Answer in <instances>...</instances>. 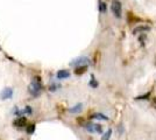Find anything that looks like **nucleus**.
<instances>
[{
  "label": "nucleus",
  "instance_id": "4",
  "mask_svg": "<svg viewBox=\"0 0 156 140\" xmlns=\"http://www.w3.org/2000/svg\"><path fill=\"white\" fill-rule=\"evenodd\" d=\"M13 93H14V89L13 88H5L1 92H0V99L1 100H7V99H11L13 97Z\"/></svg>",
  "mask_w": 156,
  "mask_h": 140
},
{
  "label": "nucleus",
  "instance_id": "10",
  "mask_svg": "<svg viewBox=\"0 0 156 140\" xmlns=\"http://www.w3.org/2000/svg\"><path fill=\"white\" fill-rule=\"evenodd\" d=\"M91 119H101V120H108V117L107 116H105L103 113H94L92 114L91 117H90Z\"/></svg>",
  "mask_w": 156,
  "mask_h": 140
},
{
  "label": "nucleus",
  "instance_id": "13",
  "mask_svg": "<svg viewBox=\"0 0 156 140\" xmlns=\"http://www.w3.org/2000/svg\"><path fill=\"white\" fill-rule=\"evenodd\" d=\"M59 88H61V85L59 84H57V83H52L51 85L49 87V91H51V92H55V91H57Z\"/></svg>",
  "mask_w": 156,
  "mask_h": 140
},
{
  "label": "nucleus",
  "instance_id": "17",
  "mask_svg": "<svg viewBox=\"0 0 156 140\" xmlns=\"http://www.w3.org/2000/svg\"><path fill=\"white\" fill-rule=\"evenodd\" d=\"M149 97H150V91H149V92H147L146 95H143V96H139V97H136L135 99H137V100H141V99H149Z\"/></svg>",
  "mask_w": 156,
  "mask_h": 140
},
{
  "label": "nucleus",
  "instance_id": "8",
  "mask_svg": "<svg viewBox=\"0 0 156 140\" xmlns=\"http://www.w3.org/2000/svg\"><path fill=\"white\" fill-rule=\"evenodd\" d=\"M150 31V27L149 26H146V25H143V26H137L136 28H134V31H133V33L134 34H137V33H146V32H148Z\"/></svg>",
  "mask_w": 156,
  "mask_h": 140
},
{
  "label": "nucleus",
  "instance_id": "2",
  "mask_svg": "<svg viewBox=\"0 0 156 140\" xmlns=\"http://www.w3.org/2000/svg\"><path fill=\"white\" fill-rule=\"evenodd\" d=\"M83 127H84L87 132H90V133H98V134L103 133V126L99 125V124L86 123V124H83Z\"/></svg>",
  "mask_w": 156,
  "mask_h": 140
},
{
  "label": "nucleus",
  "instance_id": "14",
  "mask_svg": "<svg viewBox=\"0 0 156 140\" xmlns=\"http://www.w3.org/2000/svg\"><path fill=\"white\" fill-rule=\"evenodd\" d=\"M111 135H112V130H111V128H108V130H107V132H106V133L101 137V140H110Z\"/></svg>",
  "mask_w": 156,
  "mask_h": 140
},
{
  "label": "nucleus",
  "instance_id": "3",
  "mask_svg": "<svg viewBox=\"0 0 156 140\" xmlns=\"http://www.w3.org/2000/svg\"><path fill=\"white\" fill-rule=\"evenodd\" d=\"M111 11L117 18H121V12H122V7H121V2L119 0H113L111 4Z\"/></svg>",
  "mask_w": 156,
  "mask_h": 140
},
{
  "label": "nucleus",
  "instance_id": "6",
  "mask_svg": "<svg viewBox=\"0 0 156 140\" xmlns=\"http://www.w3.org/2000/svg\"><path fill=\"white\" fill-rule=\"evenodd\" d=\"M89 62V59L87 57H79V59H76V60H73L70 63V66L72 67H80V66H86V63Z\"/></svg>",
  "mask_w": 156,
  "mask_h": 140
},
{
  "label": "nucleus",
  "instance_id": "9",
  "mask_svg": "<svg viewBox=\"0 0 156 140\" xmlns=\"http://www.w3.org/2000/svg\"><path fill=\"white\" fill-rule=\"evenodd\" d=\"M82 109H83V104H76L75 106H72L69 109V112L70 113H78V112H80L82 111Z\"/></svg>",
  "mask_w": 156,
  "mask_h": 140
},
{
  "label": "nucleus",
  "instance_id": "7",
  "mask_svg": "<svg viewBox=\"0 0 156 140\" xmlns=\"http://www.w3.org/2000/svg\"><path fill=\"white\" fill-rule=\"evenodd\" d=\"M68 77H70V73L68 70H65V69H62V70H59L58 73L56 74V78L57 80H65Z\"/></svg>",
  "mask_w": 156,
  "mask_h": 140
},
{
  "label": "nucleus",
  "instance_id": "1",
  "mask_svg": "<svg viewBox=\"0 0 156 140\" xmlns=\"http://www.w3.org/2000/svg\"><path fill=\"white\" fill-rule=\"evenodd\" d=\"M43 90V84H42V80L39 76H35L32 80V83L28 87V91L32 95L33 97H39L40 93Z\"/></svg>",
  "mask_w": 156,
  "mask_h": 140
},
{
  "label": "nucleus",
  "instance_id": "15",
  "mask_svg": "<svg viewBox=\"0 0 156 140\" xmlns=\"http://www.w3.org/2000/svg\"><path fill=\"white\" fill-rule=\"evenodd\" d=\"M99 11L100 12H106V5H105L104 1H101V0H99Z\"/></svg>",
  "mask_w": 156,
  "mask_h": 140
},
{
  "label": "nucleus",
  "instance_id": "12",
  "mask_svg": "<svg viewBox=\"0 0 156 140\" xmlns=\"http://www.w3.org/2000/svg\"><path fill=\"white\" fill-rule=\"evenodd\" d=\"M35 128H36L35 124H29V125H27L26 126V132L28 134H33L34 132H35Z\"/></svg>",
  "mask_w": 156,
  "mask_h": 140
},
{
  "label": "nucleus",
  "instance_id": "5",
  "mask_svg": "<svg viewBox=\"0 0 156 140\" xmlns=\"http://www.w3.org/2000/svg\"><path fill=\"white\" fill-rule=\"evenodd\" d=\"M13 125L18 128H21V127H26L27 126V118L25 116L22 117H18L16 119H14Z\"/></svg>",
  "mask_w": 156,
  "mask_h": 140
},
{
  "label": "nucleus",
  "instance_id": "11",
  "mask_svg": "<svg viewBox=\"0 0 156 140\" xmlns=\"http://www.w3.org/2000/svg\"><path fill=\"white\" fill-rule=\"evenodd\" d=\"M87 70V66H80V67H77L76 70H75V74L76 75H83Z\"/></svg>",
  "mask_w": 156,
  "mask_h": 140
},
{
  "label": "nucleus",
  "instance_id": "16",
  "mask_svg": "<svg viewBox=\"0 0 156 140\" xmlns=\"http://www.w3.org/2000/svg\"><path fill=\"white\" fill-rule=\"evenodd\" d=\"M90 87H92V88H97L98 87V82L96 81V78H94V76H93V75L91 76V81H90Z\"/></svg>",
  "mask_w": 156,
  "mask_h": 140
}]
</instances>
